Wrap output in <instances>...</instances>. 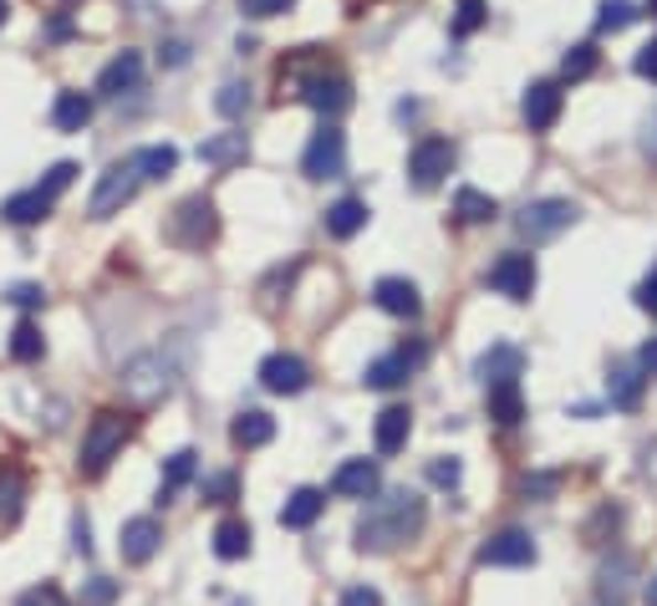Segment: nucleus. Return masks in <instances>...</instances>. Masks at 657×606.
<instances>
[{
	"mask_svg": "<svg viewBox=\"0 0 657 606\" xmlns=\"http://www.w3.org/2000/svg\"><path fill=\"white\" fill-rule=\"evenodd\" d=\"M423 520H428V510H423V500L413 495V489H388L382 500H372L368 510H362V520H357V551H398L403 541H413L423 530Z\"/></svg>",
	"mask_w": 657,
	"mask_h": 606,
	"instance_id": "f257e3e1",
	"label": "nucleus"
},
{
	"mask_svg": "<svg viewBox=\"0 0 657 606\" xmlns=\"http://www.w3.org/2000/svg\"><path fill=\"white\" fill-rule=\"evenodd\" d=\"M133 438V418L128 413H118V408H103L93 423H87V434H82V459H77V469L82 475H103L107 464L118 459V448Z\"/></svg>",
	"mask_w": 657,
	"mask_h": 606,
	"instance_id": "f03ea898",
	"label": "nucleus"
},
{
	"mask_svg": "<svg viewBox=\"0 0 657 606\" xmlns=\"http://www.w3.org/2000/svg\"><path fill=\"white\" fill-rule=\"evenodd\" d=\"M72 179H77V163H56L41 184H31V189H21V194H11L6 204H0V214L11 224H41L46 214H52V204L72 189Z\"/></svg>",
	"mask_w": 657,
	"mask_h": 606,
	"instance_id": "7ed1b4c3",
	"label": "nucleus"
},
{
	"mask_svg": "<svg viewBox=\"0 0 657 606\" xmlns=\"http://www.w3.org/2000/svg\"><path fill=\"white\" fill-rule=\"evenodd\" d=\"M123 393L133 397V403H158V397H169L173 383H179V368H173V357L163 352H144V357H133L128 368H123Z\"/></svg>",
	"mask_w": 657,
	"mask_h": 606,
	"instance_id": "20e7f679",
	"label": "nucleus"
},
{
	"mask_svg": "<svg viewBox=\"0 0 657 606\" xmlns=\"http://www.w3.org/2000/svg\"><path fill=\"white\" fill-rule=\"evenodd\" d=\"M214 235H220V214H214V199L194 194V199H184V204L169 214V240H173V245H184V251H204Z\"/></svg>",
	"mask_w": 657,
	"mask_h": 606,
	"instance_id": "39448f33",
	"label": "nucleus"
},
{
	"mask_svg": "<svg viewBox=\"0 0 657 606\" xmlns=\"http://www.w3.org/2000/svg\"><path fill=\"white\" fill-rule=\"evenodd\" d=\"M576 220H581V204H571V199H536V204H526L515 214V230H520V240L540 245V240H555L561 230H571Z\"/></svg>",
	"mask_w": 657,
	"mask_h": 606,
	"instance_id": "423d86ee",
	"label": "nucleus"
},
{
	"mask_svg": "<svg viewBox=\"0 0 657 606\" xmlns=\"http://www.w3.org/2000/svg\"><path fill=\"white\" fill-rule=\"evenodd\" d=\"M138 184H144V173H138V163H133V159L107 163L103 179H97V189H93V199H87V214H93V220H107V214H118L123 204H133Z\"/></svg>",
	"mask_w": 657,
	"mask_h": 606,
	"instance_id": "0eeeda50",
	"label": "nucleus"
},
{
	"mask_svg": "<svg viewBox=\"0 0 657 606\" xmlns=\"http://www.w3.org/2000/svg\"><path fill=\"white\" fill-rule=\"evenodd\" d=\"M306 179H342L347 173V132L337 123H321L301 153Z\"/></svg>",
	"mask_w": 657,
	"mask_h": 606,
	"instance_id": "6e6552de",
	"label": "nucleus"
},
{
	"mask_svg": "<svg viewBox=\"0 0 657 606\" xmlns=\"http://www.w3.org/2000/svg\"><path fill=\"white\" fill-rule=\"evenodd\" d=\"M407 173L418 189H438L454 173V143L448 138H418L413 153H407Z\"/></svg>",
	"mask_w": 657,
	"mask_h": 606,
	"instance_id": "1a4fd4ad",
	"label": "nucleus"
},
{
	"mask_svg": "<svg viewBox=\"0 0 657 606\" xmlns=\"http://www.w3.org/2000/svg\"><path fill=\"white\" fill-rule=\"evenodd\" d=\"M489 286L500 290L505 301H530V296H536V261L520 251L500 255V261L489 265Z\"/></svg>",
	"mask_w": 657,
	"mask_h": 606,
	"instance_id": "9d476101",
	"label": "nucleus"
},
{
	"mask_svg": "<svg viewBox=\"0 0 657 606\" xmlns=\"http://www.w3.org/2000/svg\"><path fill=\"white\" fill-rule=\"evenodd\" d=\"M306 383H311V368H306L301 357H290V352H271V357L261 362V387H265V393L296 397V393H306Z\"/></svg>",
	"mask_w": 657,
	"mask_h": 606,
	"instance_id": "9b49d317",
	"label": "nucleus"
},
{
	"mask_svg": "<svg viewBox=\"0 0 657 606\" xmlns=\"http://www.w3.org/2000/svg\"><path fill=\"white\" fill-rule=\"evenodd\" d=\"M301 97L321 113V118H337V113L352 107V82H347L342 72H316V77L301 82Z\"/></svg>",
	"mask_w": 657,
	"mask_h": 606,
	"instance_id": "f8f14e48",
	"label": "nucleus"
},
{
	"mask_svg": "<svg viewBox=\"0 0 657 606\" xmlns=\"http://www.w3.org/2000/svg\"><path fill=\"white\" fill-rule=\"evenodd\" d=\"M479 566H536V541L530 530H500L479 545Z\"/></svg>",
	"mask_w": 657,
	"mask_h": 606,
	"instance_id": "ddd939ff",
	"label": "nucleus"
},
{
	"mask_svg": "<svg viewBox=\"0 0 657 606\" xmlns=\"http://www.w3.org/2000/svg\"><path fill=\"white\" fill-rule=\"evenodd\" d=\"M423 347L413 342V347H398V352H388V357H378V362H368V372H362V383L368 387H378V393H388V387H398V383H407V372L423 362Z\"/></svg>",
	"mask_w": 657,
	"mask_h": 606,
	"instance_id": "4468645a",
	"label": "nucleus"
},
{
	"mask_svg": "<svg viewBox=\"0 0 657 606\" xmlns=\"http://www.w3.org/2000/svg\"><path fill=\"white\" fill-rule=\"evenodd\" d=\"M158 545H163V525H158L153 514H138V520H128V525H123L118 551H123V561H128V566H148V561L158 555Z\"/></svg>",
	"mask_w": 657,
	"mask_h": 606,
	"instance_id": "2eb2a0df",
	"label": "nucleus"
},
{
	"mask_svg": "<svg viewBox=\"0 0 657 606\" xmlns=\"http://www.w3.org/2000/svg\"><path fill=\"white\" fill-rule=\"evenodd\" d=\"M561 103H565V93L555 82H530L526 97H520V113H526L530 132H551L555 118H561Z\"/></svg>",
	"mask_w": 657,
	"mask_h": 606,
	"instance_id": "dca6fc26",
	"label": "nucleus"
},
{
	"mask_svg": "<svg viewBox=\"0 0 657 606\" xmlns=\"http://www.w3.org/2000/svg\"><path fill=\"white\" fill-rule=\"evenodd\" d=\"M407 434H413V408H407V403H388V408L378 413V423H372V444H378L382 459H388V454H403Z\"/></svg>",
	"mask_w": 657,
	"mask_h": 606,
	"instance_id": "f3484780",
	"label": "nucleus"
},
{
	"mask_svg": "<svg viewBox=\"0 0 657 606\" xmlns=\"http://www.w3.org/2000/svg\"><path fill=\"white\" fill-rule=\"evenodd\" d=\"M144 87V52H118L113 62L97 72V93L103 97H123Z\"/></svg>",
	"mask_w": 657,
	"mask_h": 606,
	"instance_id": "a211bd4d",
	"label": "nucleus"
},
{
	"mask_svg": "<svg viewBox=\"0 0 657 606\" xmlns=\"http://www.w3.org/2000/svg\"><path fill=\"white\" fill-rule=\"evenodd\" d=\"M474 372H479V383H485V387L520 383V372H526V357H520V347L495 342L485 357H479V362H474Z\"/></svg>",
	"mask_w": 657,
	"mask_h": 606,
	"instance_id": "6ab92c4d",
	"label": "nucleus"
},
{
	"mask_svg": "<svg viewBox=\"0 0 657 606\" xmlns=\"http://www.w3.org/2000/svg\"><path fill=\"white\" fill-rule=\"evenodd\" d=\"M382 489V475L372 459H347L337 475H331V495H342V500H372Z\"/></svg>",
	"mask_w": 657,
	"mask_h": 606,
	"instance_id": "aec40b11",
	"label": "nucleus"
},
{
	"mask_svg": "<svg viewBox=\"0 0 657 606\" xmlns=\"http://www.w3.org/2000/svg\"><path fill=\"white\" fill-rule=\"evenodd\" d=\"M372 301H378L388 317H403V321H413L423 311L418 286H413V280H403V276H382L378 286H372Z\"/></svg>",
	"mask_w": 657,
	"mask_h": 606,
	"instance_id": "412c9836",
	"label": "nucleus"
},
{
	"mask_svg": "<svg viewBox=\"0 0 657 606\" xmlns=\"http://www.w3.org/2000/svg\"><path fill=\"white\" fill-rule=\"evenodd\" d=\"M321 510H327V495L311 489V485H301L286 504H280V525H286V530H306V525H316V514H321Z\"/></svg>",
	"mask_w": 657,
	"mask_h": 606,
	"instance_id": "4be33fe9",
	"label": "nucleus"
},
{
	"mask_svg": "<svg viewBox=\"0 0 657 606\" xmlns=\"http://www.w3.org/2000/svg\"><path fill=\"white\" fill-rule=\"evenodd\" d=\"M230 438H235V448H265L271 438H276V418L261 408H245L235 423H230Z\"/></svg>",
	"mask_w": 657,
	"mask_h": 606,
	"instance_id": "5701e85b",
	"label": "nucleus"
},
{
	"mask_svg": "<svg viewBox=\"0 0 657 606\" xmlns=\"http://www.w3.org/2000/svg\"><path fill=\"white\" fill-rule=\"evenodd\" d=\"M245 153H251V138H245V132H220V138H204V143H199V159L214 163V169L245 163Z\"/></svg>",
	"mask_w": 657,
	"mask_h": 606,
	"instance_id": "b1692460",
	"label": "nucleus"
},
{
	"mask_svg": "<svg viewBox=\"0 0 657 606\" xmlns=\"http://www.w3.org/2000/svg\"><path fill=\"white\" fill-rule=\"evenodd\" d=\"M194 469H199V454L194 448H179V454H169V464H163V485H158V504H169L179 489L194 479Z\"/></svg>",
	"mask_w": 657,
	"mask_h": 606,
	"instance_id": "393cba45",
	"label": "nucleus"
},
{
	"mask_svg": "<svg viewBox=\"0 0 657 606\" xmlns=\"http://www.w3.org/2000/svg\"><path fill=\"white\" fill-rule=\"evenodd\" d=\"M52 123L62 132H82L87 123H93V97H87V93H62L52 103Z\"/></svg>",
	"mask_w": 657,
	"mask_h": 606,
	"instance_id": "a878e982",
	"label": "nucleus"
},
{
	"mask_svg": "<svg viewBox=\"0 0 657 606\" xmlns=\"http://www.w3.org/2000/svg\"><path fill=\"white\" fill-rule=\"evenodd\" d=\"M362 224H368V204H362V199H352V194L337 199V204L327 210V235H337V240H352Z\"/></svg>",
	"mask_w": 657,
	"mask_h": 606,
	"instance_id": "bb28decb",
	"label": "nucleus"
},
{
	"mask_svg": "<svg viewBox=\"0 0 657 606\" xmlns=\"http://www.w3.org/2000/svg\"><path fill=\"white\" fill-rule=\"evenodd\" d=\"M489 418L500 423V428H515V423L526 418V397H520V383L489 387Z\"/></svg>",
	"mask_w": 657,
	"mask_h": 606,
	"instance_id": "cd10ccee",
	"label": "nucleus"
},
{
	"mask_svg": "<svg viewBox=\"0 0 657 606\" xmlns=\"http://www.w3.org/2000/svg\"><path fill=\"white\" fill-rule=\"evenodd\" d=\"M251 525H245V520H224L220 530H214V555H220V561H245V555H251Z\"/></svg>",
	"mask_w": 657,
	"mask_h": 606,
	"instance_id": "c85d7f7f",
	"label": "nucleus"
},
{
	"mask_svg": "<svg viewBox=\"0 0 657 606\" xmlns=\"http://www.w3.org/2000/svg\"><path fill=\"white\" fill-rule=\"evenodd\" d=\"M454 214H459L464 224H489L500 214V204H495V194H485V189H459V194H454Z\"/></svg>",
	"mask_w": 657,
	"mask_h": 606,
	"instance_id": "c756f323",
	"label": "nucleus"
},
{
	"mask_svg": "<svg viewBox=\"0 0 657 606\" xmlns=\"http://www.w3.org/2000/svg\"><path fill=\"white\" fill-rule=\"evenodd\" d=\"M133 163H138V173H144V179H169V173L179 169V148H173V143L138 148V153H133Z\"/></svg>",
	"mask_w": 657,
	"mask_h": 606,
	"instance_id": "7c9ffc66",
	"label": "nucleus"
},
{
	"mask_svg": "<svg viewBox=\"0 0 657 606\" xmlns=\"http://www.w3.org/2000/svg\"><path fill=\"white\" fill-rule=\"evenodd\" d=\"M21 500H27V475L15 464H0V520L6 525L21 514Z\"/></svg>",
	"mask_w": 657,
	"mask_h": 606,
	"instance_id": "2f4dec72",
	"label": "nucleus"
},
{
	"mask_svg": "<svg viewBox=\"0 0 657 606\" xmlns=\"http://www.w3.org/2000/svg\"><path fill=\"white\" fill-rule=\"evenodd\" d=\"M41 352H46L41 327H36V321H21V327L11 331V357H15V362H41Z\"/></svg>",
	"mask_w": 657,
	"mask_h": 606,
	"instance_id": "473e14b6",
	"label": "nucleus"
},
{
	"mask_svg": "<svg viewBox=\"0 0 657 606\" xmlns=\"http://www.w3.org/2000/svg\"><path fill=\"white\" fill-rule=\"evenodd\" d=\"M643 387H647L643 372H632V368L612 372V403H617V408H637V403H643Z\"/></svg>",
	"mask_w": 657,
	"mask_h": 606,
	"instance_id": "72a5a7b5",
	"label": "nucleus"
},
{
	"mask_svg": "<svg viewBox=\"0 0 657 606\" xmlns=\"http://www.w3.org/2000/svg\"><path fill=\"white\" fill-rule=\"evenodd\" d=\"M596 62H602V56H596V46H592V41H581V46H571V52H565L561 77L565 82H586L596 72Z\"/></svg>",
	"mask_w": 657,
	"mask_h": 606,
	"instance_id": "f704fd0d",
	"label": "nucleus"
},
{
	"mask_svg": "<svg viewBox=\"0 0 657 606\" xmlns=\"http://www.w3.org/2000/svg\"><path fill=\"white\" fill-rule=\"evenodd\" d=\"M627 576H632L627 555H617V561H606V566H602V596H606V606H617L622 596H627Z\"/></svg>",
	"mask_w": 657,
	"mask_h": 606,
	"instance_id": "c9c22d12",
	"label": "nucleus"
},
{
	"mask_svg": "<svg viewBox=\"0 0 657 606\" xmlns=\"http://www.w3.org/2000/svg\"><path fill=\"white\" fill-rule=\"evenodd\" d=\"M632 21H637L632 0H602V11H596V31H627Z\"/></svg>",
	"mask_w": 657,
	"mask_h": 606,
	"instance_id": "e433bc0d",
	"label": "nucleus"
},
{
	"mask_svg": "<svg viewBox=\"0 0 657 606\" xmlns=\"http://www.w3.org/2000/svg\"><path fill=\"white\" fill-rule=\"evenodd\" d=\"M214 107H220L224 118H240V113L251 107V87H240V82H224L220 97H214Z\"/></svg>",
	"mask_w": 657,
	"mask_h": 606,
	"instance_id": "4c0bfd02",
	"label": "nucleus"
},
{
	"mask_svg": "<svg viewBox=\"0 0 657 606\" xmlns=\"http://www.w3.org/2000/svg\"><path fill=\"white\" fill-rule=\"evenodd\" d=\"M485 26V0H459V15H454V36H469V31Z\"/></svg>",
	"mask_w": 657,
	"mask_h": 606,
	"instance_id": "58836bf2",
	"label": "nucleus"
},
{
	"mask_svg": "<svg viewBox=\"0 0 657 606\" xmlns=\"http://www.w3.org/2000/svg\"><path fill=\"white\" fill-rule=\"evenodd\" d=\"M15 606H72V602H66V596L56 592L52 581H41V586H31V592L15 596Z\"/></svg>",
	"mask_w": 657,
	"mask_h": 606,
	"instance_id": "ea45409f",
	"label": "nucleus"
},
{
	"mask_svg": "<svg viewBox=\"0 0 657 606\" xmlns=\"http://www.w3.org/2000/svg\"><path fill=\"white\" fill-rule=\"evenodd\" d=\"M428 479H434L438 489H454L464 479V464L459 459H434V464H428Z\"/></svg>",
	"mask_w": 657,
	"mask_h": 606,
	"instance_id": "a19ab883",
	"label": "nucleus"
},
{
	"mask_svg": "<svg viewBox=\"0 0 657 606\" xmlns=\"http://www.w3.org/2000/svg\"><path fill=\"white\" fill-rule=\"evenodd\" d=\"M296 0H240V11L255 15V21H271V15H286Z\"/></svg>",
	"mask_w": 657,
	"mask_h": 606,
	"instance_id": "79ce46f5",
	"label": "nucleus"
},
{
	"mask_svg": "<svg viewBox=\"0 0 657 606\" xmlns=\"http://www.w3.org/2000/svg\"><path fill=\"white\" fill-rule=\"evenodd\" d=\"M6 301H11V306H21V311H36V306L46 301V290H41V286H31V280H21V286H11V290H6Z\"/></svg>",
	"mask_w": 657,
	"mask_h": 606,
	"instance_id": "37998d69",
	"label": "nucleus"
},
{
	"mask_svg": "<svg viewBox=\"0 0 657 606\" xmlns=\"http://www.w3.org/2000/svg\"><path fill=\"white\" fill-rule=\"evenodd\" d=\"M230 500H235V475L204 479V504H230Z\"/></svg>",
	"mask_w": 657,
	"mask_h": 606,
	"instance_id": "c03bdc74",
	"label": "nucleus"
},
{
	"mask_svg": "<svg viewBox=\"0 0 657 606\" xmlns=\"http://www.w3.org/2000/svg\"><path fill=\"white\" fill-rule=\"evenodd\" d=\"M113 596H118V586H113V581H107V576H93V586H87V596H82V606H107V602H113Z\"/></svg>",
	"mask_w": 657,
	"mask_h": 606,
	"instance_id": "a18cd8bd",
	"label": "nucleus"
},
{
	"mask_svg": "<svg viewBox=\"0 0 657 606\" xmlns=\"http://www.w3.org/2000/svg\"><path fill=\"white\" fill-rule=\"evenodd\" d=\"M637 306H643L647 317H657V265L643 276V286H637Z\"/></svg>",
	"mask_w": 657,
	"mask_h": 606,
	"instance_id": "49530a36",
	"label": "nucleus"
},
{
	"mask_svg": "<svg viewBox=\"0 0 657 606\" xmlns=\"http://www.w3.org/2000/svg\"><path fill=\"white\" fill-rule=\"evenodd\" d=\"M632 66H637V77H647V82H657V41H647L643 52L632 56Z\"/></svg>",
	"mask_w": 657,
	"mask_h": 606,
	"instance_id": "de8ad7c7",
	"label": "nucleus"
},
{
	"mask_svg": "<svg viewBox=\"0 0 657 606\" xmlns=\"http://www.w3.org/2000/svg\"><path fill=\"white\" fill-rule=\"evenodd\" d=\"M342 606H382V592L378 586H347Z\"/></svg>",
	"mask_w": 657,
	"mask_h": 606,
	"instance_id": "09e8293b",
	"label": "nucleus"
},
{
	"mask_svg": "<svg viewBox=\"0 0 657 606\" xmlns=\"http://www.w3.org/2000/svg\"><path fill=\"white\" fill-rule=\"evenodd\" d=\"M555 485H561L555 475H526V479H520V495H551Z\"/></svg>",
	"mask_w": 657,
	"mask_h": 606,
	"instance_id": "8fccbe9b",
	"label": "nucleus"
},
{
	"mask_svg": "<svg viewBox=\"0 0 657 606\" xmlns=\"http://www.w3.org/2000/svg\"><path fill=\"white\" fill-rule=\"evenodd\" d=\"M637 372H643V378H657V337L653 342H643V352H637Z\"/></svg>",
	"mask_w": 657,
	"mask_h": 606,
	"instance_id": "3c124183",
	"label": "nucleus"
},
{
	"mask_svg": "<svg viewBox=\"0 0 657 606\" xmlns=\"http://www.w3.org/2000/svg\"><path fill=\"white\" fill-rule=\"evenodd\" d=\"M72 545H77L82 555H93V530H87V520H82V514L72 520Z\"/></svg>",
	"mask_w": 657,
	"mask_h": 606,
	"instance_id": "603ef678",
	"label": "nucleus"
},
{
	"mask_svg": "<svg viewBox=\"0 0 657 606\" xmlns=\"http://www.w3.org/2000/svg\"><path fill=\"white\" fill-rule=\"evenodd\" d=\"M643 153L657 163V107H653V118L643 123Z\"/></svg>",
	"mask_w": 657,
	"mask_h": 606,
	"instance_id": "864d4df0",
	"label": "nucleus"
},
{
	"mask_svg": "<svg viewBox=\"0 0 657 606\" xmlns=\"http://www.w3.org/2000/svg\"><path fill=\"white\" fill-rule=\"evenodd\" d=\"M158 56H163L169 66H184L189 62V46H184V41H163V52H158Z\"/></svg>",
	"mask_w": 657,
	"mask_h": 606,
	"instance_id": "5fc2aeb1",
	"label": "nucleus"
},
{
	"mask_svg": "<svg viewBox=\"0 0 657 606\" xmlns=\"http://www.w3.org/2000/svg\"><path fill=\"white\" fill-rule=\"evenodd\" d=\"M643 602H647V606H657V576L647 581V592H643Z\"/></svg>",
	"mask_w": 657,
	"mask_h": 606,
	"instance_id": "6e6d98bb",
	"label": "nucleus"
},
{
	"mask_svg": "<svg viewBox=\"0 0 657 606\" xmlns=\"http://www.w3.org/2000/svg\"><path fill=\"white\" fill-rule=\"evenodd\" d=\"M6 15H11V6H6V0H0V26H6Z\"/></svg>",
	"mask_w": 657,
	"mask_h": 606,
	"instance_id": "4d7b16f0",
	"label": "nucleus"
},
{
	"mask_svg": "<svg viewBox=\"0 0 657 606\" xmlns=\"http://www.w3.org/2000/svg\"><path fill=\"white\" fill-rule=\"evenodd\" d=\"M647 15H657V0H647Z\"/></svg>",
	"mask_w": 657,
	"mask_h": 606,
	"instance_id": "13d9d810",
	"label": "nucleus"
}]
</instances>
